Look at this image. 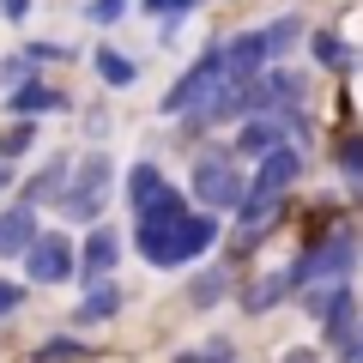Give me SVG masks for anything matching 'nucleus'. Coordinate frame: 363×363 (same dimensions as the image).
I'll list each match as a JSON object with an SVG mask.
<instances>
[{
	"label": "nucleus",
	"instance_id": "f257e3e1",
	"mask_svg": "<svg viewBox=\"0 0 363 363\" xmlns=\"http://www.w3.org/2000/svg\"><path fill=\"white\" fill-rule=\"evenodd\" d=\"M357 255H363L357 230H333V236H321V242H303V255L291 260V279H297V291H303V285H333V279H351V272H357Z\"/></svg>",
	"mask_w": 363,
	"mask_h": 363
},
{
	"label": "nucleus",
	"instance_id": "f03ea898",
	"mask_svg": "<svg viewBox=\"0 0 363 363\" xmlns=\"http://www.w3.org/2000/svg\"><path fill=\"white\" fill-rule=\"evenodd\" d=\"M182 218H188V200H182L176 188H164L157 200H145V206H140V224H133V242H140V255L152 260L157 272H169V242H176Z\"/></svg>",
	"mask_w": 363,
	"mask_h": 363
},
{
	"label": "nucleus",
	"instance_id": "7ed1b4c3",
	"mask_svg": "<svg viewBox=\"0 0 363 363\" xmlns=\"http://www.w3.org/2000/svg\"><path fill=\"white\" fill-rule=\"evenodd\" d=\"M224 79H230V61H224V43H212L206 55H200L194 67H188V73L176 79V85L164 91V104H157V116H188V109L194 104H206L212 91L224 85Z\"/></svg>",
	"mask_w": 363,
	"mask_h": 363
},
{
	"label": "nucleus",
	"instance_id": "20e7f679",
	"mask_svg": "<svg viewBox=\"0 0 363 363\" xmlns=\"http://www.w3.org/2000/svg\"><path fill=\"white\" fill-rule=\"evenodd\" d=\"M25 279L30 285H67L73 279L79 285V248L67 230H43L37 242L25 248Z\"/></svg>",
	"mask_w": 363,
	"mask_h": 363
},
{
	"label": "nucleus",
	"instance_id": "39448f33",
	"mask_svg": "<svg viewBox=\"0 0 363 363\" xmlns=\"http://www.w3.org/2000/svg\"><path fill=\"white\" fill-rule=\"evenodd\" d=\"M194 200L206 212H236L248 200V182L230 169V157H224V152H212V157H200V164H194Z\"/></svg>",
	"mask_w": 363,
	"mask_h": 363
},
{
	"label": "nucleus",
	"instance_id": "423d86ee",
	"mask_svg": "<svg viewBox=\"0 0 363 363\" xmlns=\"http://www.w3.org/2000/svg\"><path fill=\"white\" fill-rule=\"evenodd\" d=\"M303 104V79L285 73V67H267V73L248 85V116H285V109Z\"/></svg>",
	"mask_w": 363,
	"mask_h": 363
},
{
	"label": "nucleus",
	"instance_id": "0eeeda50",
	"mask_svg": "<svg viewBox=\"0 0 363 363\" xmlns=\"http://www.w3.org/2000/svg\"><path fill=\"white\" fill-rule=\"evenodd\" d=\"M116 267H121L116 224H91L85 248H79V285H104V279H116Z\"/></svg>",
	"mask_w": 363,
	"mask_h": 363
},
{
	"label": "nucleus",
	"instance_id": "6e6552de",
	"mask_svg": "<svg viewBox=\"0 0 363 363\" xmlns=\"http://www.w3.org/2000/svg\"><path fill=\"white\" fill-rule=\"evenodd\" d=\"M303 176V157L291 152V145H279V152H267V157H255V176H248V194H260V200H285L291 194V182Z\"/></svg>",
	"mask_w": 363,
	"mask_h": 363
},
{
	"label": "nucleus",
	"instance_id": "1a4fd4ad",
	"mask_svg": "<svg viewBox=\"0 0 363 363\" xmlns=\"http://www.w3.org/2000/svg\"><path fill=\"white\" fill-rule=\"evenodd\" d=\"M285 133H291L285 116H242L230 152H236V157H267V152H279V145H285Z\"/></svg>",
	"mask_w": 363,
	"mask_h": 363
},
{
	"label": "nucleus",
	"instance_id": "9d476101",
	"mask_svg": "<svg viewBox=\"0 0 363 363\" xmlns=\"http://www.w3.org/2000/svg\"><path fill=\"white\" fill-rule=\"evenodd\" d=\"M212 242H218V212H188V218H182V230H176V242H169V267L200 260Z\"/></svg>",
	"mask_w": 363,
	"mask_h": 363
},
{
	"label": "nucleus",
	"instance_id": "9b49d317",
	"mask_svg": "<svg viewBox=\"0 0 363 363\" xmlns=\"http://www.w3.org/2000/svg\"><path fill=\"white\" fill-rule=\"evenodd\" d=\"M37 236L43 230H37V206H30V200H13V206L0 212V255H6V260H18Z\"/></svg>",
	"mask_w": 363,
	"mask_h": 363
},
{
	"label": "nucleus",
	"instance_id": "f8f14e48",
	"mask_svg": "<svg viewBox=\"0 0 363 363\" xmlns=\"http://www.w3.org/2000/svg\"><path fill=\"white\" fill-rule=\"evenodd\" d=\"M224 61H230L236 79H260V73H267V61H272L267 30H236V37L224 43Z\"/></svg>",
	"mask_w": 363,
	"mask_h": 363
},
{
	"label": "nucleus",
	"instance_id": "ddd939ff",
	"mask_svg": "<svg viewBox=\"0 0 363 363\" xmlns=\"http://www.w3.org/2000/svg\"><path fill=\"white\" fill-rule=\"evenodd\" d=\"M49 109H67V91H55V85H37V79H25V85H13L6 91V116H49Z\"/></svg>",
	"mask_w": 363,
	"mask_h": 363
},
{
	"label": "nucleus",
	"instance_id": "4468645a",
	"mask_svg": "<svg viewBox=\"0 0 363 363\" xmlns=\"http://www.w3.org/2000/svg\"><path fill=\"white\" fill-rule=\"evenodd\" d=\"M297 303H303L309 321H327V315H339L345 303H357V291H351V279H333V285H303Z\"/></svg>",
	"mask_w": 363,
	"mask_h": 363
},
{
	"label": "nucleus",
	"instance_id": "2eb2a0df",
	"mask_svg": "<svg viewBox=\"0 0 363 363\" xmlns=\"http://www.w3.org/2000/svg\"><path fill=\"white\" fill-rule=\"evenodd\" d=\"M121 285L116 279H104V285H85V303H79V315H73V327H97V321H116L121 315Z\"/></svg>",
	"mask_w": 363,
	"mask_h": 363
},
{
	"label": "nucleus",
	"instance_id": "dca6fc26",
	"mask_svg": "<svg viewBox=\"0 0 363 363\" xmlns=\"http://www.w3.org/2000/svg\"><path fill=\"white\" fill-rule=\"evenodd\" d=\"M67 182H73V157H49V164H43L37 176L25 182V194H18V200H30V206H43V200H61V194H67Z\"/></svg>",
	"mask_w": 363,
	"mask_h": 363
},
{
	"label": "nucleus",
	"instance_id": "f3484780",
	"mask_svg": "<svg viewBox=\"0 0 363 363\" xmlns=\"http://www.w3.org/2000/svg\"><path fill=\"white\" fill-rule=\"evenodd\" d=\"M285 297H297V279H291V267H279V272H267V285H255L242 297V309L248 315H267V309H279Z\"/></svg>",
	"mask_w": 363,
	"mask_h": 363
},
{
	"label": "nucleus",
	"instance_id": "a211bd4d",
	"mask_svg": "<svg viewBox=\"0 0 363 363\" xmlns=\"http://www.w3.org/2000/svg\"><path fill=\"white\" fill-rule=\"evenodd\" d=\"M230 297V272L224 267H200L194 279H188V303H194V309H212V303H224Z\"/></svg>",
	"mask_w": 363,
	"mask_h": 363
},
{
	"label": "nucleus",
	"instance_id": "6ab92c4d",
	"mask_svg": "<svg viewBox=\"0 0 363 363\" xmlns=\"http://www.w3.org/2000/svg\"><path fill=\"white\" fill-rule=\"evenodd\" d=\"M61 206L67 224H97V212H104V194H91V188H79V182H67V194L55 200Z\"/></svg>",
	"mask_w": 363,
	"mask_h": 363
},
{
	"label": "nucleus",
	"instance_id": "aec40b11",
	"mask_svg": "<svg viewBox=\"0 0 363 363\" xmlns=\"http://www.w3.org/2000/svg\"><path fill=\"white\" fill-rule=\"evenodd\" d=\"M73 182H79V188H91V194H109V182H116L109 152H85V157L73 164Z\"/></svg>",
	"mask_w": 363,
	"mask_h": 363
},
{
	"label": "nucleus",
	"instance_id": "412c9836",
	"mask_svg": "<svg viewBox=\"0 0 363 363\" xmlns=\"http://www.w3.org/2000/svg\"><path fill=\"white\" fill-rule=\"evenodd\" d=\"M164 188H169V182H164V169H157V164H133V169H128V200H133V212H140L145 200H157Z\"/></svg>",
	"mask_w": 363,
	"mask_h": 363
},
{
	"label": "nucleus",
	"instance_id": "4be33fe9",
	"mask_svg": "<svg viewBox=\"0 0 363 363\" xmlns=\"http://www.w3.org/2000/svg\"><path fill=\"white\" fill-rule=\"evenodd\" d=\"M309 49H315V61H321V67H333V73H351V67H357V55H351L345 43H339V30H315V37H309Z\"/></svg>",
	"mask_w": 363,
	"mask_h": 363
},
{
	"label": "nucleus",
	"instance_id": "5701e85b",
	"mask_svg": "<svg viewBox=\"0 0 363 363\" xmlns=\"http://www.w3.org/2000/svg\"><path fill=\"white\" fill-rule=\"evenodd\" d=\"M363 339V315H357V303H345L339 315H327V345H339V351H351Z\"/></svg>",
	"mask_w": 363,
	"mask_h": 363
},
{
	"label": "nucleus",
	"instance_id": "b1692460",
	"mask_svg": "<svg viewBox=\"0 0 363 363\" xmlns=\"http://www.w3.org/2000/svg\"><path fill=\"white\" fill-rule=\"evenodd\" d=\"M97 79H104L109 91H128L133 79H140V67H133L128 55H116V49H97Z\"/></svg>",
	"mask_w": 363,
	"mask_h": 363
},
{
	"label": "nucleus",
	"instance_id": "393cba45",
	"mask_svg": "<svg viewBox=\"0 0 363 363\" xmlns=\"http://www.w3.org/2000/svg\"><path fill=\"white\" fill-rule=\"evenodd\" d=\"M37 357H43V363H85L91 345H85L79 333H55V339H43V345H37Z\"/></svg>",
	"mask_w": 363,
	"mask_h": 363
},
{
	"label": "nucleus",
	"instance_id": "a878e982",
	"mask_svg": "<svg viewBox=\"0 0 363 363\" xmlns=\"http://www.w3.org/2000/svg\"><path fill=\"white\" fill-rule=\"evenodd\" d=\"M333 157H339V176L351 182V194H363V133H345Z\"/></svg>",
	"mask_w": 363,
	"mask_h": 363
},
{
	"label": "nucleus",
	"instance_id": "bb28decb",
	"mask_svg": "<svg viewBox=\"0 0 363 363\" xmlns=\"http://www.w3.org/2000/svg\"><path fill=\"white\" fill-rule=\"evenodd\" d=\"M260 30H267V49H272V61H279V55H291V49H297V43H303V18H272V25H260Z\"/></svg>",
	"mask_w": 363,
	"mask_h": 363
},
{
	"label": "nucleus",
	"instance_id": "cd10ccee",
	"mask_svg": "<svg viewBox=\"0 0 363 363\" xmlns=\"http://www.w3.org/2000/svg\"><path fill=\"white\" fill-rule=\"evenodd\" d=\"M30 145H37V128H30L25 116H13V128L0 133V157H25Z\"/></svg>",
	"mask_w": 363,
	"mask_h": 363
},
{
	"label": "nucleus",
	"instance_id": "c85d7f7f",
	"mask_svg": "<svg viewBox=\"0 0 363 363\" xmlns=\"http://www.w3.org/2000/svg\"><path fill=\"white\" fill-rule=\"evenodd\" d=\"M176 363H236V345H230V339H206L200 351H182Z\"/></svg>",
	"mask_w": 363,
	"mask_h": 363
},
{
	"label": "nucleus",
	"instance_id": "c756f323",
	"mask_svg": "<svg viewBox=\"0 0 363 363\" xmlns=\"http://www.w3.org/2000/svg\"><path fill=\"white\" fill-rule=\"evenodd\" d=\"M145 13H152V18H157V25H164V30H169V25H176V18H182V13H194V0H145Z\"/></svg>",
	"mask_w": 363,
	"mask_h": 363
},
{
	"label": "nucleus",
	"instance_id": "7c9ffc66",
	"mask_svg": "<svg viewBox=\"0 0 363 363\" xmlns=\"http://www.w3.org/2000/svg\"><path fill=\"white\" fill-rule=\"evenodd\" d=\"M128 6H133V0H91V25H116Z\"/></svg>",
	"mask_w": 363,
	"mask_h": 363
},
{
	"label": "nucleus",
	"instance_id": "2f4dec72",
	"mask_svg": "<svg viewBox=\"0 0 363 363\" xmlns=\"http://www.w3.org/2000/svg\"><path fill=\"white\" fill-rule=\"evenodd\" d=\"M18 303H25L18 279H0V321H6V315H18Z\"/></svg>",
	"mask_w": 363,
	"mask_h": 363
},
{
	"label": "nucleus",
	"instance_id": "473e14b6",
	"mask_svg": "<svg viewBox=\"0 0 363 363\" xmlns=\"http://www.w3.org/2000/svg\"><path fill=\"white\" fill-rule=\"evenodd\" d=\"M25 55L30 61H67L73 49H67V43H25Z\"/></svg>",
	"mask_w": 363,
	"mask_h": 363
},
{
	"label": "nucleus",
	"instance_id": "72a5a7b5",
	"mask_svg": "<svg viewBox=\"0 0 363 363\" xmlns=\"http://www.w3.org/2000/svg\"><path fill=\"white\" fill-rule=\"evenodd\" d=\"M279 363H321V351H309V345H291Z\"/></svg>",
	"mask_w": 363,
	"mask_h": 363
},
{
	"label": "nucleus",
	"instance_id": "f704fd0d",
	"mask_svg": "<svg viewBox=\"0 0 363 363\" xmlns=\"http://www.w3.org/2000/svg\"><path fill=\"white\" fill-rule=\"evenodd\" d=\"M0 13H6V18H13V25H18V18L30 13V0H0Z\"/></svg>",
	"mask_w": 363,
	"mask_h": 363
},
{
	"label": "nucleus",
	"instance_id": "c9c22d12",
	"mask_svg": "<svg viewBox=\"0 0 363 363\" xmlns=\"http://www.w3.org/2000/svg\"><path fill=\"white\" fill-rule=\"evenodd\" d=\"M6 182H13V157H0V188H6Z\"/></svg>",
	"mask_w": 363,
	"mask_h": 363
},
{
	"label": "nucleus",
	"instance_id": "e433bc0d",
	"mask_svg": "<svg viewBox=\"0 0 363 363\" xmlns=\"http://www.w3.org/2000/svg\"><path fill=\"white\" fill-rule=\"evenodd\" d=\"M345 363H363V339H357V345H351V351H345Z\"/></svg>",
	"mask_w": 363,
	"mask_h": 363
}]
</instances>
